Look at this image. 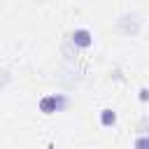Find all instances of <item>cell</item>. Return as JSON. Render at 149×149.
Wrapping results in <instances>:
<instances>
[{
	"label": "cell",
	"instance_id": "6da1fadb",
	"mask_svg": "<svg viewBox=\"0 0 149 149\" xmlns=\"http://www.w3.org/2000/svg\"><path fill=\"white\" fill-rule=\"evenodd\" d=\"M61 105H63V100H61V98H56V95H49V98H42V100H40V109H42L44 114L56 112Z\"/></svg>",
	"mask_w": 149,
	"mask_h": 149
},
{
	"label": "cell",
	"instance_id": "3957f363",
	"mask_svg": "<svg viewBox=\"0 0 149 149\" xmlns=\"http://www.w3.org/2000/svg\"><path fill=\"white\" fill-rule=\"evenodd\" d=\"M116 121V114L112 112V109H102V114H100V123L102 126H112Z\"/></svg>",
	"mask_w": 149,
	"mask_h": 149
},
{
	"label": "cell",
	"instance_id": "277c9868",
	"mask_svg": "<svg viewBox=\"0 0 149 149\" xmlns=\"http://www.w3.org/2000/svg\"><path fill=\"white\" fill-rule=\"evenodd\" d=\"M7 81H9V72L7 70H0V88H5Z\"/></svg>",
	"mask_w": 149,
	"mask_h": 149
},
{
	"label": "cell",
	"instance_id": "5b68a950",
	"mask_svg": "<svg viewBox=\"0 0 149 149\" xmlns=\"http://www.w3.org/2000/svg\"><path fill=\"white\" fill-rule=\"evenodd\" d=\"M135 147H137V149H147V147H149V142H147V137H137V142H135Z\"/></svg>",
	"mask_w": 149,
	"mask_h": 149
},
{
	"label": "cell",
	"instance_id": "7a4b0ae2",
	"mask_svg": "<svg viewBox=\"0 0 149 149\" xmlns=\"http://www.w3.org/2000/svg\"><path fill=\"white\" fill-rule=\"evenodd\" d=\"M72 42H74L77 47H91L93 40H91V33L81 28V30H74V33H72Z\"/></svg>",
	"mask_w": 149,
	"mask_h": 149
}]
</instances>
